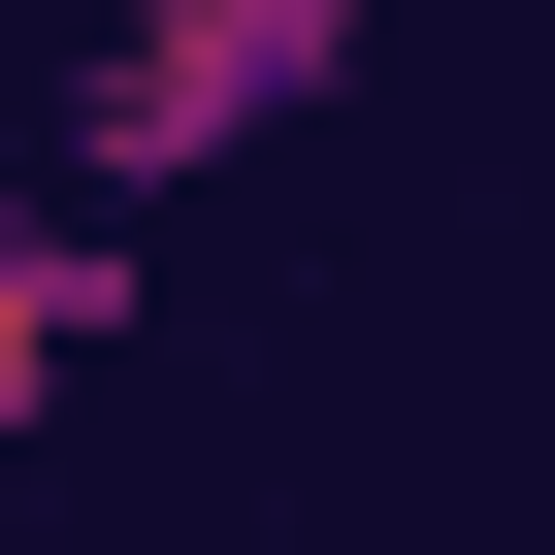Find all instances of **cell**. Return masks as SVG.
Wrapping results in <instances>:
<instances>
[{"instance_id": "obj_1", "label": "cell", "mask_w": 555, "mask_h": 555, "mask_svg": "<svg viewBox=\"0 0 555 555\" xmlns=\"http://www.w3.org/2000/svg\"><path fill=\"white\" fill-rule=\"evenodd\" d=\"M327 99H360V0H131V34L34 66V196L164 229V196H229L261 131H327Z\"/></svg>"}, {"instance_id": "obj_2", "label": "cell", "mask_w": 555, "mask_h": 555, "mask_svg": "<svg viewBox=\"0 0 555 555\" xmlns=\"http://www.w3.org/2000/svg\"><path fill=\"white\" fill-rule=\"evenodd\" d=\"M99 327H131V229L0 164V425H66V360H99Z\"/></svg>"}]
</instances>
